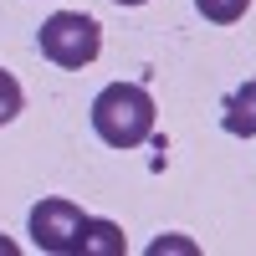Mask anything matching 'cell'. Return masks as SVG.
I'll list each match as a JSON object with an SVG mask.
<instances>
[{"instance_id":"3","label":"cell","mask_w":256,"mask_h":256,"mask_svg":"<svg viewBox=\"0 0 256 256\" xmlns=\"http://www.w3.org/2000/svg\"><path fill=\"white\" fill-rule=\"evenodd\" d=\"M82 220L88 210L67 195H46L31 205V241L36 251H52V256H72L77 251V236H82Z\"/></svg>"},{"instance_id":"9","label":"cell","mask_w":256,"mask_h":256,"mask_svg":"<svg viewBox=\"0 0 256 256\" xmlns=\"http://www.w3.org/2000/svg\"><path fill=\"white\" fill-rule=\"evenodd\" d=\"M113 6H148V0H113Z\"/></svg>"},{"instance_id":"7","label":"cell","mask_w":256,"mask_h":256,"mask_svg":"<svg viewBox=\"0 0 256 256\" xmlns=\"http://www.w3.org/2000/svg\"><path fill=\"white\" fill-rule=\"evenodd\" d=\"M20 108H26V92H20V82H16L6 67H0V128H6Z\"/></svg>"},{"instance_id":"4","label":"cell","mask_w":256,"mask_h":256,"mask_svg":"<svg viewBox=\"0 0 256 256\" xmlns=\"http://www.w3.org/2000/svg\"><path fill=\"white\" fill-rule=\"evenodd\" d=\"M123 251H128V236H123V226L102 220V216H88V220H82L77 256H123Z\"/></svg>"},{"instance_id":"2","label":"cell","mask_w":256,"mask_h":256,"mask_svg":"<svg viewBox=\"0 0 256 256\" xmlns=\"http://www.w3.org/2000/svg\"><path fill=\"white\" fill-rule=\"evenodd\" d=\"M41 41V56L56 62V67H67V72H82V67H92L98 52H102V26L92 16H82V10H56L46 16V26L36 31Z\"/></svg>"},{"instance_id":"8","label":"cell","mask_w":256,"mask_h":256,"mask_svg":"<svg viewBox=\"0 0 256 256\" xmlns=\"http://www.w3.org/2000/svg\"><path fill=\"white\" fill-rule=\"evenodd\" d=\"M148 251H154V256H164V251H195V246H190V241H154Z\"/></svg>"},{"instance_id":"1","label":"cell","mask_w":256,"mask_h":256,"mask_svg":"<svg viewBox=\"0 0 256 256\" xmlns=\"http://www.w3.org/2000/svg\"><path fill=\"white\" fill-rule=\"evenodd\" d=\"M92 128L108 148H138L154 138V98L138 82H108L92 98Z\"/></svg>"},{"instance_id":"10","label":"cell","mask_w":256,"mask_h":256,"mask_svg":"<svg viewBox=\"0 0 256 256\" xmlns=\"http://www.w3.org/2000/svg\"><path fill=\"white\" fill-rule=\"evenodd\" d=\"M0 251H6V256H10V251H16V246H10V241H0Z\"/></svg>"},{"instance_id":"5","label":"cell","mask_w":256,"mask_h":256,"mask_svg":"<svg viewBox=\"0 0 256 256\" xmlns=\"http://www.w3.org/2000/svg\"><path fill=\"white\" fill-rule=\"evenodd\" d=\"M220 128H226V134H236V138H256V77L241 82V88L226 98V108H220Z\"/></svg>"},{"instance_id":"6","label":"cell","mask_w":256,"mask_h":256,"mask_svg":"<svg viewBox=\"0 0 256 256\" xmlns=\"http://www.w3.org/2000/svg\"><path fill=\"white\" fill-rule=\"evenodd\" d=\"M195 10L205 20H216V26H236V20L251 10V0H195Z\"/></svg>"}]
</instances>
